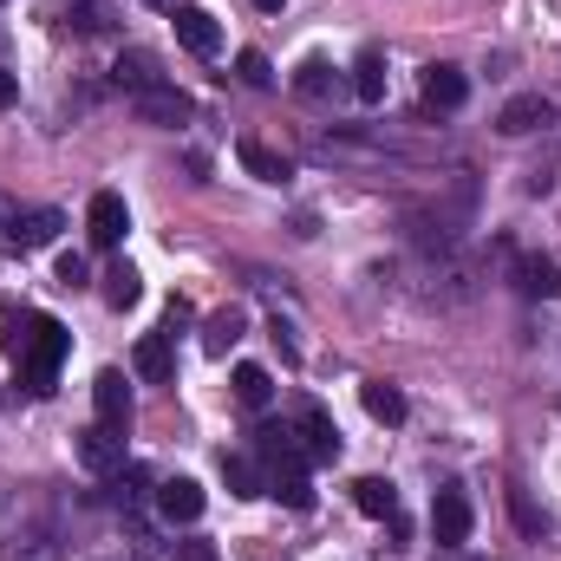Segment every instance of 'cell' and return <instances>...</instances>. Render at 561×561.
I'll use <instances>...</instances> for the list:
<instances>
[{
  "mask_svg": "<svg viewBox=\"0 0 561 561\" xmlns=\"http://www.w3.org/2000/svg\"><path fill=\"white\" fill-rule=\"evenodd\" d=\"M170 26H176V46H183V53H196V59H216V53H222V26H216V13H203V7H176Z\"/></svg>",
  "mask_w": 561,
  "mask_h": 561,
  "instance_id": "obj_5",
  "label": "cell"
},
{
  "mask_svg": "<svg viewBox=\"0 0 561 561\" xmlns=\"http://www.w3.org/2000/svg\"><path fill=\"white\" fill-rule=\"evenodd\" d=\"M255 7H262V13H280V7H287V0H255Z\"/></svg>",
  "mask_w": 561,
  "mask_h": 561,
  "instance_id": "obj_34",
  "label": "cell"
},
{
  "mask_svg": "<svg viewBox=\"0 0 561 561\" xmlns=\"http://www.w3.org/2000/svg\"><path fill=\"white\" fill-rule=\"evenodd\" d=\"M59 229H66V216H59V209H33V216H20V222H13V249H46Z\"/></svg>",
  "mask_w": 561,
  "mask_h": 561,
  "instance_id": "obj_20",
  "label": "cell"
},
{
  "mask_svg": "<svg viewBox=\"0 0 561 561\" xmlns=\"http://www.w3.org/2000/svg\"><path fill=\"white\" fill-rule=\"evenodd\" d=\"M463 99H470V79L457 66H424V105L431 112H457Z\"/></svg>",
  "mask_w": 561,
  "mask_h": 561,
  "instance_id": "obj_11",
  "label": "cell"
},
{
  "mask_svg": "<svg viewBox=\"0 0 561 561\" xmlns=\"http://www.w3.org/2000/svg\"><path fill=\"white\" fill-rule=\"evenodd\" d=\"M222 483H229V496H268V470L255 457H229L222 450Z\"/></svg>",
  "mask_w": 561,
  "mask_h": 561,
  "instance_id": "obj_19",
  "label": "cell"
},
{
  "mask_svg": "<svg viewBox=\"0 0 561 561\" xmlns=\"http://www.w3.org/2000/svg\"><path fill=\"white\" fill-rule=\"evenodd\" d=\"M542 125H556V105H549L542 92H523V99H510V105L496 112V131H503V138H529V131H542Z\"/></svg>",
  "mask_w": 561,
  "mask_h": 561,
  "instance_id": "obj_7",
  "label": "cell"
},
{
  "mask_svg": "<svg viewBox=\"0 0 561 561\" xmlns=\"http://www.w3.org/2000/svg\"><path fill=\"white\" fill-rule=\"evenodd\" d=\"M125 229H131L125 196H118V190H99V196L85 203V236H92V249H118V242H125Z\"/></svg>",
  "mask_w": 561,
  "mask_h": 561,
  "instance_id": "obj_4",
  "label": "cell"
},
{
  "mask_svg": "<svg viewBox=\"0 0 561 561\" xmlns=\"http://www.w3.org/2000/svg\"><path fill=\"white\" fill-rule=\"evenodd\" d=\"M138 300H144V275L131 262H112V268H105V307L125 313V307H138Z\"/></svg>",
  "mask_w": 561,
  "mask_h": 561,
  "instance_id": "obj_22",
  "label": "cell"
},
{
  "mask_svg": "<svg viewBox=\"0 0 561 561\" xmlns=\"http://www.w3.org/2000/svg\"><path fill=\"white\" fill-rule=\"evenodd\" d=\"M183 327H190V300H183V294H170V307H163V340H176Z\"/></svg>",
  "mask_w": 561,
  "mask_h": 561,
  "instance_id": "obj_29",
  "label": "cell"
},
{
  "mask_svg": "<svg viewBox=\"0 0 561 561\" xmlns=\"http://www.w3.org/2000/svg\"><path fill=\"white\" fill-rule=\"evenodd\" d=\"M131 112H138V118H150V125H183L196 105H190V99L163 79V85H150V92H138V99H131Z\"/></svg>",
  "mask_w": 561,
  "mask_h": 561,
  "instance_id": "obj_10",
  "label": "cell"
},
{
  "mask_svg": "<svg viewBox=\"0 0 561 561\" xmlns=\"http://www.w3.org/2000/svg\"><path fill=\"white\" fill-rule=\"evenodd\" d=\"M516 275H523V294H529V300H556V294H561L556 255H523V262H516Z\"/></svg>",
  "mask_w": 561,
  "mask_h": 561,
  "instance_id": "obj_18",
  "label": "cell"
},
{
  "mask_svg": "<svg viewBox=\"0 0 561 561\" xmlns=\"http://www.w3.org/2000/svg\"><path fill=\"white\" fill-rule=\"evenodd\" d=\"M353 503H359V516H373V523H399V490H392L386 477H359V483H353Z\"/></svg>",
  "mask_w": 561,
  "mask_h": 561,
  "instance_id": "obj_16",
  "label": "cell"
},
{
  "mask_svg": "<svg viewBox=\"0 0 561 561\" xmlns=\"http://www.w3.org/2000/svg\"><path fill=\"white\" fill-rule=\"evenodd\" d=\"M242 333H249V313H242V307H216V313L203 320V353H209V359H222Z\"/></svg>",
  "mask_w": 561,
  "mask_h": 561,
  "instance_id": "obj_13",
  "label": "cell"
},
{
  "mask_svg": "<svg viewBox=\"0 0 561 561\" xmlns=\"http://www.w3.org/2000/svg\"><path fill=\"white\" fill-rule=\"evenodd\" d=\"M229 386H236V405H242V412H268V399H275V379H268L262 366H236Z\"/></svg>",
  "mask_w": 561,
  "mask_h": 561,
  "instance_id": "obj_21",
  "label": "cell"
},
{
  "mask_svg": "<svg viewBox=\"0 0 561 561\" xmlns=\"http://www.w3.org/2000/svg\"><path fill=\"white\" fill-rule=\"evenodd\" d=\"M118 85L138 99V92H150V85H163V72H157L150 53H125V59H118Z\"/></svg>",
  "mask_w": 561,
  "mask_h": 561,
  "instance_id": "obj_26",
  "label": "cell"
},
{
  "mask_svg": "<svg viewBox=\"0 0 561 561\" xmlns=\"http://www.w3.org/2000/svg\"><path fill=\"white\" fill-rule=\"evenodd\" d=\"M176 561H222L216 542H176Z\"/></svg>",
  "mask_w": 561,
  "mask_h": 561,
  "instance_id": "obj_31",
  "label": "cell"
},
{
  "mask_svg": "<svg viewBox=\"0 0 561 561\" xmlns=\"http://www.w3.org/2000/svg\"><path fill=\"white\" fill-rule=\"evenodd\" d=\"M13 99H20V79H13V72H7V66H0V112H7V105H13Z\"/></svg>",
  "mask_w": 561,
  "mask_h": 561,
  "instance_id": "obj_33",
  "label": "cell"
},
{
  "mask_svg": "<svg viewBox=\"0 0 561 561\" xmlns=\"http://www.w3.org/2000/svg\"><path fill=\"white\" fill-rule=\"evenodd\" d=\"M79 463H85L92 477H112V470H125V431H105V424L79 431Z\"/></svg>",
  "mask_w": 561,
  "mask_h": 561,
  "instance_id": "obj_8",
  "label": "cell"
},
{
  "mask_svg": "<svg viewBox=\"0 0 561 561\" xmlns=\"http://www.w3.org/2000/svg\"><path fill=\"white\" fill-rule=\"evenodd\" d=\"M236 163H242L255 183H287V176H294V163H287L280 150H268L262 138H242V144H236Z\"/></svg>",
  "mask_w": 561,
  "mask_h": 561,
  "instance_id": "obj_12",
  "label": "cell"
},
{
  "mask_svg": "<svg viewBox=\"0 0 561 561\" xmlns=\"http://www.w3.org/2000/svg\"><path fill=\"white\" fill-rule=\"evenodd\" d=\"M53 275H59V287H85V255H79V249H66V255L53 262Z\"/></svg>",
  "mask_w": 561,
  "mask_h": 561,
  "instance_id": "obj_28",
  "label": "cell"
},
{
  "mask_svg": "<svg viewBox=\"0 0 561 561\" xmlns=\"http://www.w3.org/2000/svg\"><path fill=\"white\" fill-rule=\"evenodd\" d=\"M170 346H176V340H163V333H144L138 353H131L138 379H150V386H170V379H176V359H170Z\"/></svg>",
  "mask_w": 561,
  "mask_h": 561,
  "instance_id": "obj_14",
  "label": "cell"
},
{
  "mask_svg": "<svg viewBox=\"0 0 561 561\" xmlns=\"http://www.w3.org/2000/svg\"><path fill=\"white\" fill-rule=\"evenodd\" d=\"M359 399H366V412H373L379 424H405V392H399V386L366 379V386H359Z\"/></svg>",
  "mask_w": 561,
  "mask_h": 561,
  "instance_id": "obj_23",
  "label": "cell"
},
{
  "mask_svg": "<svg viewBox=\"0 0 561 561\" xmlns=\"http://www.w3.org/2000/svg\"><path fill=\"white\" fill-rule=\"evenodd\" d=\"M157 516L163 523H196L203 516V483L196 477H163L157 483Z\"/></svg>",
  "mask_w": 561,
  "mask_h": 561,
  "instance_id": "obj_9",
  "label": "cell"
},
{
  "mask_svg": "<svg viewBox=\"0 0 561 561\" xmlns=\"http://www.w3.org/2000/svg\"><path fill=\"white\" fill-rule=\"evenodd\" d=\"M510 503H516V523H523V529H529V536H536V529H542V516H536V510H529V496H523V490H516V496H510Z\"/></svg>",
  "mask_w": 561,
  "mask_h": 561,
  "instance_id": "obj_32",
  "label": "cell"
},
{
  "mask_svg": "<svg viewBox=\"0 0 561 561\" xmlns=\"http://www.w3.org/2000/svg\"><path fill=\"white\" fill-rule=\"evenodd\" d=\"M105 0H79V33H105Z\"/></svg>",
  "mask_w": 561,
  "mask_h": 561,
  "instance_id": "obj_30",
  "label": "cell"
},
{
  "mask_svg": "<svg viewBox=\"0 0 561 561\" xmlns=\"http://www.w3.org/2000/svg\"><path fill=\"white\" fill-rule=\"evenodd\" d=\"M236 72H242V85H255V92H268V85H275V66H268V53H255V46L236 59Z\"/></svg>",
  "mask_w": 561,
  "mask_h": 561,
  "instance_id": "obj_27",
  "label": "cell"
},
{
  "mask_svg": "<svg viewBox=\"0 0 561 561\" xmlns=\"http://www.w3.org/2000/svg\"><path fill=\"white\" fill-rule=\"evenodd\" d=\"M333 85H340V79H333V66H327V59H300V66H294V92H300V99L327 105V99H333Z\"/></svg>",
  "mask_w": 561,
  "mask_h": 561,
  "instance_id": "obj_24",
  "label": "cell"
},
{
  "mask_svg": "<svg viewBox=\"0 0 561 561\" xmlns=\"http://www.w3.org/2000/svg\"><path fill=\"white\" fill-rule=\"evenodd\" d=\"M470 523H477V510H470V496H463L457 483L431 496V536H437V549H450V556H457V549L470 542Z\"/></svg>",
  "mask_w": 561,
  "mask_h": 561,
  "instance_id": "obj_2",
  "label": "cell"
},
{
  "mask_svg": "<svg viewBox=\"0 0 561 561\" xmlns=\"http://www.w3.org/2000/svg\"><path fill=\"white\" fill-rule=\"evenodd\" d=\"M33 320H39L33 307H20V300H0V353H7V359H13V353L26 346V333H33Z\"/></svg>",
  "mask_w": 561,
  "mask_h": 561,
  "instance_id": "obj_25",
  "label": "cell"
},
{
  "mask_svg": "<svg viewBox=\"0 0 561 561\" xmlns=\"http://www.w3.org/2000/svg\"><path fill=\"white\" fill-rule=\"evenodd\" d=\"M66 353H72V333L53 320V313H39L33 320V333H26V346L13 353V366H20V392H33V399H46L53 386H59V366H66Z\"/></svg>",
  "mask_w": 561,
  "mask_h": 561,
  "instance_id": "obj_1",
  "label": "cell"
},
{
  "mask_svg": "<svg viewBox=\"0 0 561 561\" xmlns=\"http://www.w3.org/2000/svg\"><path fill=\"white\" fill-rule=\"evenodd\" d=\"M294 437H300V457H307V463H333V457H340V424H333L327 405H313V399L300 405Z\"/></svg>",
  "mask_w": 561,
  "mask_h": 561,
  "instance_id": "obj_3",
  "label": "cell"
},
{
  "mask_svg": "<svg viewBox=\"0 0 561 561\" xmlns=\"http://www.w3.org/2000/svg\"><path fill=\"white\" fill-rule=\"evenodd\" d=\"M268 496H280L287 510H300V516H307V510H313V483H307V463H275V470H268Z\"/></svg>",
  "mask_w": 561,
  "mask_h": 561,
  "instance_id": "obj_15",
  "label": "cell"
},
{
  "mask_svg": "<svg viewBox=\"0 0 561 561\" xmlns=\"http://www.w3.org/2000/svg\"><path fill=\"white\" fill-rule=\"evenodd\" d=\"M353 99H359V105H386V53L366 46V53L353 59Z\"/></svg>",
  "mask_w": 561,
  "mask_h": 561,
  "instance_id": "obj_17",
  "label": "cell"
},
{
  "mask_svg": "<svg viewBox=\"0 0 561 561\" xmlns=\"http://www.w3.org/2000/svg\"><path fill=\"white\" fill-rule=\"evenodd\" d=\"M92 405H99V424H105V431H125V424H131V386H125L118 366H105V373L92 379Z\"/></svg>",
  "mask_w": 561,
  "mask_h": 561,
  "instance_id": "obj_6",
  "label": "cell"
}]
</instances>
